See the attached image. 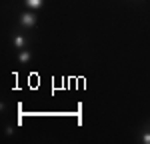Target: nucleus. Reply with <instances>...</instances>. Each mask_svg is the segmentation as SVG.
<instances>
[{
  "label": "nucleus",
  "mask_w": 150,
  "mask_h": 144,
  "mask_svg": "<svg viewBox=\"0 0 150 144\" xmlns=\"http://www.w3.org/2000/svg\"><path fill=\"white\" fill-rule=\"evenodd\" d=\"M20 24H22L24 28H34L36 26V14L34 12H24L22 16H20Z\"/></svg>",
  "instance_id": "f257e3e1"
},
{
  "label": "nucleus",
  "mask_w": 150,
  "mask_h": 144,
  "mask_svg": "<svg viewBox=\"0 0 150 144\" xmlns=\"http://www.w3.org/2000/svg\"><path fill=\"white\" fill-rule=\"evenodd\" d=\"M142 140H144V142H148V144H150V132H146V134L142 136Z\"/></svg>",
  "instance_id": "39448f33"
},
{
  "label": "nucleus",
  "mask_w": 150,
  "mask_h": 144,
  "mask_svg": "<svg viewBox=\"0 0 150 144\" xmlns=\"http://www.w3.org/2000/svg\"><path fill=\"white\" fill-rule=\"evenodd\" d=\"M26 6H28L30 10H38V8L42 6V0H26Z\"/></svg>",
  "instance_id": "f03ea898"
},
{
  "label": "nucleus",
  "mask_w": 150,
  "mask_h": 144,
  "mask_svg": "<svg viewBox=\"0 0 150 144\" xmlns=\"http://www.w3.org/2000/svg\"><path fill=\"white\" fill-rule=\"evenodd\" d=\"M18 60H20V62H28V60H30V52H28V50H24L22 54L18 56Z\"/></svg>",
  "instance_id": "20e7f679"
},
{
  "label": "nucleus",
  "mask_w": 150,
  "mask_h": 144,
  "mask_svg": "<svg viewBox=\"0 0 150 144\" xmlns=\"http://www.w3.org/2000/svg\"><path fill=\"white\" fill-rule=\"evenodd\" d=\"M24 44H26V38H24V36H20V34L14 36V46L16 48H22Z\"/></svg>",
  "instance_id": "7ed1b4c3"
}]
</instances>
